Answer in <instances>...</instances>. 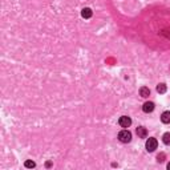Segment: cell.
I'll return each instance as SVG.
<instances>
[{
	"instance_id": "13",
	"label": "cell",
	"mask_w": 170,
	"mask_h": 170,
	"mask_svg": "<svg viewBox=\"0 0 170 170\" xmlns=\"http://www.w3.org/2000/svg\"><path fill=\"white\" fill-rule=\"evenodd\" d=\"M168 169H169V170H170V162H169V164H168Z\"/></svg>"
},
{
	"instance_id": "4",
	"label": "cell",
	"mask_w": 170,
	"mask_h": 170,
	"mask_svg": "<svg viewBox=\"0 0 170 170\" xmlns=\"http://www.w3.org/2000/svg\"><path fill=\"white\" fill-rule=\"evenodd\" d=\"M142 110L145 112V113H151V112L154 110V104L153 102H145L144 106H142Z\"/></svg>"
},
{
	"instance_id": "10",
	"label": "cell",
	"mask_w": 170,
	"mask_h": 170,
	"mask_svg": "<svg viewBox=\"0 0 170 170\" xmlns=\"http://www.w3.org/2000/svg\"><path fill=\"white\" fill-rule=\"evenodd\" d=\"M24 166L28 168V169H32V168L36 166V164H35L33 161H25V162H24Z\"/></svg>"
},
{
	"instance_id": "12",
	"label": "cell",
	"mask_w": 170,
	"mask_h": 170,
	"mask_svg": "<svg viewBox=\"0 0 170 170\" xmlns=\"http://www.w3.org/2000/svg\"><path fill=\"white\" fill-rule=\"evenodd\" d=\"M164 158H165V154L162 153V154H159L158 157H157V161H158V162H162V161H164Z\"/></svg>"
},
{
	"instance_id": "5",
	"label": "cell",
	"mask_w": 170,
	"mask_h": 170,
	"mask_svg": "<svg viewBox=\"0 0 170 170\" xmlns=\"http://www.w3.org/2000/svg\"><path fill=\"white\" fill-rule=\"evenodd\" d=\"M140 95H141V97H144V98L149 97V96H150V89L146 88V87H142V88L140 89Z\"/></svg>"
},
{
	"instance_id": "6",
	"label": "cell",
	"mask_w": 170,
	"mask_h": 170,
	"mask_svg": "<svg viewBox=\"0 0 170 170\" xmlns=\"http://www.w3.org/2000/svg\"><path fill=\"white\" fill-rule=\"evenodd\" d=\"M137 134H138V137L140 138H146V136H147V130L145 128H137Z\"/></svg>"
},
{
	"instance_id": "7",
	"label": "cell",
	"mask_w": 170,
	"mask_h": 170,
	"mask_svg": "<svg viewBox=\"0 0 170 170\" xmlns=\"http://www.w3.org/2000/svg\"><path fill=\"white\" fill-rule=\"evenodd\" d=\"M81 16L84 19H89V17H92V10L91 8H84L81 11Z\"/></svg>"
},
{
	"instance_id": "8",
	"label": "cell",
	"mask_w": 170,
	"mask_h": 170,
	"mask_svg": "<svg viewBox=\"0 0 170 170\" xmlns=\"http://www.w3.org/2000/svg\"><path fill=\"white\" fill-rule=\"evenodd\" d=\"M161 120L164 124H170V112H164L161 116Z\"/></svg>"
},
{
	"instance_id": "11",
	"label": "cell",
	"mask_w": 170,
	"mask_h": 170,
	"mask_svg": "<svg viewBox=\"0 0 170 170\" xmlns=\"http://www.w3.org/2000/svg\"><path fill=\"white\" fill-rule=\"evenodd\" d=\"M162 140H164V142L166 145H170V133H165L164 137H162Z\"/></svg>"
},
{
	"instance_id": "9",
	"label": "cell",
	"mask_w": 170,
	"mask_h": 170,
	"mask_svg": "<svg viewBox=\"0 0 170 170\" xmlns=\"http://www.w3.org/2000/svg\"><path fill=\"white\" fill-rule=\"evenodd\" d=\"M166 85H165L164 83H161V84H158L157 85V92L158 93H161V95H162V93H165V92H166Z\"/></svg>"
},
{
	"instance_id": "1",
	"label": "cell",
	"mask_w": 170,
	"mask_h": 170,
	"mask_svg": "<svg viewBox=\"0 0 170 170\" xmlns=\"http://www.w3.org/2000/svg\"><path fill=\"white\" fill-rule=\"evenodd\" d=\"M118 140L121 142H130L132 141V133L126 130V129H124L118 133Z\"/></svg>"
},
{
	"instance_id": "3",
	"label": "cell",
	"mask_w": 170,
	"mask_h": 170,
	"mask_svg": "<svg viewBox=\"0 0 170 170\" xmlns=\"http://www.w3.org/2000/svg\"><path fill=\"white\" fill-rule=\"evenodd\" d=\"M118 124L121 125L122 128H129L132 125V120H130V117H128V116H122V117H120Z\"/></svg>"
},
{
	"instance_id": "2",
	"label": "cell",
	"mask_w": 170,
	"mask_h": 170,
	"mask_svg": "<svg viewBox=\"0 0 170 170\" xmlns=\"http://www.w3.org/2000/svg\"><path fill=\"white\" fill-rule=\"evenodd\" d=\"M157 146H158V142L155 138H149V140L146 141V150L147 151H154L157 149Z\"/></svg>"
}]
</instances>
